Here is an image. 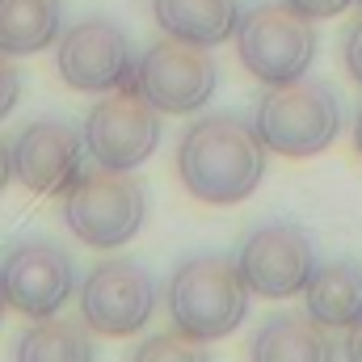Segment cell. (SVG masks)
<instances>
[{
	"instance_id": "20",
	"label": "cell",
	"mask_w": 362,
	"mask_h": 362,
	"mask_svg": "<svg viewBox=\"0 0 362 362\" xmlns=\"http://www.w3.org/2000/svg\"><path fill=\"white\" fill-rule=\"evenodd\" d=\"M17 97H21V76H17V68H13V59L0 51V118L17 105Z\"/></svg>"
},
{
	"instance_id": "24",
	"label": "cell",
	"mask_w": 362,
	"mask_h": 362,
	"mask_svg": "<svg viewBox=\"0 0 362 362\" xmlns=\"http://www.w3.org/2000/svg\"><path fill=\"white\" fill-rule=\"evenodd\" d=\"M354 148H358V156H362V110H358V118H354Z\"/></svg>"
},
{
	"instance_id": "23",
	"label": "cell",
	"mask_w": 362,
	"mask_h": 362,
	"mask_svg": "<svg viewBox=\"0 0 362 362\" xmlns=\"http://www.w3.org/2000/svg\"><path fill=\"white\" fill-rule=\"evenodd\" d=\"M346 354L350 358H362V320L350 329V341H346Z\"/></svg>"
},
{
	"instance_id": "7",
	"label": "cell",
	"mask_w": 362,
	"mask_h": 362,
	"mask_svg": "<svg viewBox=\"0 0 362 362\" xmlns=\"http://www.w3.org/2000/svg\"><path fill=\"white\" fill-rule=\"evenodd\" d=\"M160 144V110L139 89L105 93L85 118V148L101 169H139Z\"/></svg>"
},
{
	"instance_id": "12",
	"label": "cell",
	"mask_w": 362,
	"mask_h": 362,
	"mask_svg": "<svg viewBox=\"0 0 362 362\" xmlns=\"http://www.w3.org/2000/svg\"><path fill=\"white\" fill-rule=\"evenodd\" d=\"M81 148L85 139L59 122V118H38L13 139V177L34 194H64L81 177Z\"/></svg>"
},
{
	"instance_id": "19",
	"label": "cell",
	"mask_w": 362,
	"mask_h": 362,
	"mask_svg": "<svg viewBox=\"0 0 362 362\" xmlns=\"http://www.w3.org/2000/svg\"><path fill=\"white\" fill-rule=\"evenodd\" d=\"M341 59H346L350 81L362 89V21H354V25L346 30V38H341Z\"/></svg>"
},
{
	"instance_id": "13",
	"label": "cell",
	"mask_w": 362,
	"mask_h": 362,
	"mask_svg": "<svg viewBox=\"0 0 362 362\" xmlns=\"http://www.w3.org/2000/svg\"><path fill=\"white\" fill-rule=\"evenodd\" d=\"M152 17L169 38L219 47L240 25V0H152Z\"/></svg>"
},
{
	"instance_id": "8",
	"label": "cell",
	"mask_w": 362,
	"mask_h": 362,
	"mask_svg": "<svg viewBox=\"0 0 362 362\" xmlns=\"http://www.w3.org/2000/svg\"><path fill=\"white\" fill-rule=\"evenodd\" d=\"M0 286L13 312L38 320V316H55L72 291H76V270L68 249H59L55 240L30 236L4 249L0 257Z\"/></svg>"
},
{
	"instance_id": "21",
	"label": "cell",
	"mask_w": 362,
	"mask_h": 362,
	"mask_svg": "<svg viewBox=\"0 0 362 362\" xmlns=\"http://www.w3.org/2000/svg\"><path fill=\"white\" fill-rule=\"evenodd\" d=\"M291 8H299L303 17L312 21H325V17H337L341 8H350V0H286Z\"/></svg>"
},
{
	"instance_id": "25",
	"label": "cell",
	"mask_w": 362,
	"mask_h": 362,
	"mask_svg": "<svg viewBox=\"0 0 362 362\" xmlns=\"http://www.w3.org/2000/svg\"><path fill=\"white\" fill-rule=\"evenodd\" d=\"M4 308H8V299H4V286H0V320H4Z\"/></svg>"
},
{
	"instance_id": "5",
	"label": "cell",
	"mask_w": 362,
	"mask_h": 362,
	"mask_svg": "<svg viewBox=\"0 0 362 362\" xmlns=\"http://www.w3.org/2000/svg\"><path fill=\"white\" fill-rule=\"evenodd\" d=\"M236 51H240V64L262 85L299 81L316 59V25L286 0L257 4L236 25Z\"/></svg>"
},
{
	"instance_id": "1",
	"label": "cell",
	"mask_w": 362,
	"mask_h": 362,
	"mask_svg": "<svg viewBox=\"0 0 362 362\" xmlns=\"http://www.w3.org/2000/svg\"><path fill=\"white\" fill-rule=\"evenodd\" d=\"M266 144L257 127L232 114H211L185 127L177 144V177L181 185L211 206L245 202L266 177Z\"/></svg>"
},
{
	"instance_id": "18",
	"label": "cell",
	"mask_w": 362,
	"mask_h": 362,
	"mask_svg": "<svg viewBox=\"0 0 362 362\" xmlns=\"http://www.w3.org/2000/svg\"><path fill=\"white\" fill-rule=\"evenodd\" d=\"M202 350H206V341H198V337L173 329V333L148 337V341L135 350V358H202Z\"/></svg>"
},
{
	"instance_id": "26",
	"label": "cell",
	"mask_w": 362,
	"mask_h": 362,
	"mask_svg": "<svg viewBox=\"0 0 362 362\" xmlns=\"http://www.w3.org/2000/svg\"><path fill=\"white\" fill-rule=\"evenodd\" d=\"M354 4H358V8H362V0H354Z\"/></svg>"
},
{
	"instance_id": "11",
	"label": "cell",
	"mask_w": 362,
	"mask_h": 362,
	"mask_svg": "<svg viewBox=\"0 0 362 362\" xmlns=\"http://www.w3.org/2000/svg\"><path fill=\"white\" fill-rule=\"evenodd\" d=\"M236 266L253 295L291 299V295H303L308 278L316 270V249L299 223H262L245 236Z\"/></svg>"
},
{
	"instance_id": "2",
	"label": "cell",
	"mask_w": 362,
	"mask_h": 362,
	"mask_svg": "<svg viewBox=\"0 0 362 362\" xmlns=\"http://www.w3.org/2000/svg\"><path fill=\"white\" fill-rule=\"evenodd\" d=\"M245 312H249V282H245V274L236 266V257L194 253L169 278L173 329L206 341V346L228 337V333H236Z\"/></svg>"
},
{
	"instance_id": "16",
	"label": "cell",
	"mask_w": 362,
	"mask_h": 362,
	"mask_svg": "<svg viewBox=\"0 0 362 362\" xmlns=\"http://www.w3.org/2000/svg\"><path fill=\"white\" fill-rule=\"evenodd\" d=\"M333 337L312 316H274L253 337V358H333Z\"/></svg>"
},
{
	"instance_id": "6",
	"label": "cell",
	"mask_w": 362,
	"mask_h": 362,
	"mask_svg": "<svg viewBox=\"0 0 362 362\" xmlns=\"http://www.w3.org/2000/svg\"><path fill=\"white\" fill-rule=\"evenodd\" d=\"M219 85V68L211 59V47L160 38L135 59V89L144 93L160 114H194L211 101Z\"/></svg>"
},
{
	"instance_id": "22",
	"label": "cell",
	"mask_w": 362,
	"mask_h": 362,
	"mask_svg": "<svg viewBox=\"0 0 362 362\" xmlns=\"http://www.w3.org/2000/svg\"><path fill=\"white\" fill-rule=\"evenodd\" d=\"M13 177V152L4 148V139H0V194H4V185Z\"/></svg>"
},
{
	"instance_id": "4",
	"label": "cell",
	"mask_w": 362,
	"mask_h": 362,
	"mask_svg": "<svg viewBox=\"0 0 362 362\" xmlns=\"http://www.w3.org/2000/svg\"><path fill=\"white\" fill-rule=\"evenodd\" d=\"M253 127L270 152L291 156V160H308L337 139L341 105L329 85L299 76V81H282L262 93Z\"/></svg>"
},
{
	"instance_id": "9",
	"label": "cell",
	"mask_w": 362,
	"mask_h": 362,
	"mask_svg": "<svg viewBox=\"0 0 362 362\" xmlns=\"http://www.w3.org/2000/svg\"><path fill=\"white\" fill-rule=\"evenodd\" d=\"M156 312V282L139 262L110 257L81 286V316L97 337H131Z\"/></svg>"
},
{
	"instance_id": "14",
	"label": "cell",
	"mask_w": 362,
	"mask_h": 362,
	"mask_svg": "<svg viewBox=\"0 0 362 362\" xmlns=\"http://www.w3.org/2000/svg\"><path fill=\"white\" fill-rule=\"evenodd\" d=\"M308 316L325 329H354L362 320V270L354 262L316 266L303 286Z\"/></svg>"
},
{
	"instance_id": "10",
	"label": "cell",
	"mask_w": 362,
	"mask_h": 362,
	"mask_svg": "<svg viewBox=\"0 0 362 362\" xmlns=\"http://www.w3.org/2000/svg\"><path fill=\"white\" fill-rule=\"evenodd\" d=\"M55 68L64 76V85L76 93H114V89H135V55H131V38L122 25L89 17L76 21L64 38H59V55Z\"/></svg>"
},
{
	"instance_id": "3",
	"label": "cell",
	"mask_w": 362,
	"mask_h": 362,
	"mask_svg": "<svg viewBox=\"0 0 362 362\" xmlns=\"http://www.w3.org/2000/svg\"><path fill=\"white\" fill-rule=\"evenodd\" d=\"M148 219V189L135 169H89L64 189V223L89 249L127 245Z\"/></svg>"
},
{
	"instance_id": "15",
	"label": "cell",
	"mask_w": 362,
	"mask_h": 362,
	"mask_svg": "<svg viewBox=\"0 0 362 362\" xmlns=\"http://www.w3.org/2000/svg\"><path fill=\"white\" fill-rule=\"evenodd\" d=\"M64 0H0V51L38 55L59 38Z\"/></svg>"
},
{
	"instance_id": "17",
	"label": "cell",
	"mask_w": 362,
	"mask_h": 362,
	"mask_svg": "<svg viewBox=\"0 0 362 362\" xmlns=\"http://www.w3.org/2000/svg\"><path fill=\"white\" fill-rule=\"evenodd\" d=\"M93 354V337L72 325V320H59L55 316H38V325H30L17 341V358H89Z\"/></svg>"
}]
</instances>
